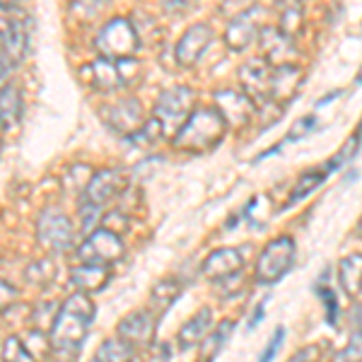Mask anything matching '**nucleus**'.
Segmentation results:
<instances>
[{
  "label": "nucleus",
  "mask_w": 362,
  "mask_h": 362,
  "mask_svg": "<svg viewBox=\"0 0 362 362\" xmlns=\"http://www.w3.org/2000/svg\"><path fill=\"white\" fill-rule=\"evenodd\" d=\"M92 319H95V302H92V297L85 293L70 295L61 305V309H56L54 321H51V353L63 355V358H75L80 346L85 343Z\"/></svg>",
  "instance_id": "nucleus-1"
},
{
  "label": "nucleus",
  "mask_w": 362,
  "mask_h": 362,
  "mask_svg": "<svg viewBox=\"0 0 362 362\" xmlns=\"http://www.w3.org/2000/svg\"><path fill=\"white\" fill-rule=\"evenodd\" d=\"M223 133L225 119L218 109H194L174 136V148L201 153V150H208L210 145L218 143Z\"/></svg>",
  "instance_id": "nucleus-2"
},
{
  "label": "nucleus",
  "mask_w": 362,
  "mask_h": 362,
  "mask_svg": "<svg viewBox=\"0 0 362 362\" xmlns=\"http://www.w3.org/2000/svg\"><path fill=\"white\" fill-rule=\"evenodd\" d=\"M95 49L99 56L109 58V61L136 56V51L140 49V39L131 17H112L109 22H104L95 37Z\"/></svg>",
  "instance_id": "nucleus-3"
},
{
  "label": "nucleus",
  "mask_w": 362,
  "mask_h": 362,
  "mask_svg": "<svg viewBox=\"0 0 362 362\" xmlns=\"http://www.w3.org/2000/svg\"><path fill=\"white\" fill-rule=\"evenodd\" d=\"M126 244L121 235L107 230V227H97L90 235H85L83 244L78 247V261L80 264H95V266H112L114 261L124 259Z\"/></svg>",
  "instance_id": "nucleus-4"
},
{
  "label": "nucleus",
  "mask_w": 362,
  "mask_h": 362,
  "mask_svg": "<svg viewBox=\"0 0 362 362\" xmlns=\"http://www.w3.org/2000/svg\"><path fill=\"white\" fill-rule=\"evenodd\" d=\"M37 239L51 254H66L75 244L73 223H70V218L63 210L44 208L37 220Z\"/></svg>",
  "instance_id": "nucleus-5"
},
{
  "label": "nucleus",
  "mask_w": 362,
  "mask_h": 362,
  "mask_svg": "<svg viewBox=\"0 0 362 362\" xmlns=\"http://www.w3.org/2000/svg\"><path fill=\"white\" fill-rule=\"evenodd\" d=\"M128 189V177L124 169L119 167H102L95 169V174L87 181V189L80 201H87L97 208H107L109 203H114L116 198L124 196V191Z\"/></svg>",
  "instance_id": "nucleus-6"
},
{
  "label": "nucleus",
  "mask_w": 362,
  "mask_h": 362,
  "mask_svg": "<svg viewBox=\"0 0 362 362\" xmlns=\"http://www.w3.org/2000/svg\"><path fill=\"white\" fill-rule=\"evenodd\" d=\"M191 112H194V90L184 85H177V87H169V90H165L157 97L153 116L160 121L167 133L169 126L181 128V124L189 119Z\"/></svg>",
  "instance_id": "nucleus-7"
},
{
  "label": "nucleus",
  "mask_w": 362,
  "mask_h": 362,
  "mask_svg": "<svg viewBox=\"0 0 362 362\" xmlns=\"http://www.w3.org/2000/svg\"><path fill=\"white\" fill-rule=\"evenodd\" d=\"M99 114H102V121L107 124V128H112L116 136H121V138L133 136V133L140 131L145 121H148L145 119L143 107H140V102L131 95L116 99V102L104 104Z\"/></svg>",
  "instance_id": "nucleus-8"
},
{
  "label": "nucleus",
  "mask_w": 362,
  "mask_h": 362,
  "mask_svg": "<svg viewBox=\"0 0 362 362\" xmlns=\"http://www.w3.org/2000/svg\"><path fill=\"white\" fill-rule=\"evenodd\" d=\"M295 256V242L290 237H278L261 251L256 264V278L259 283H276L290 271Z\"/></svg>",
  "instance_id": "nucleus-9"
},
{
  "label": "nucleus",
  "mask_w": 362,
  "mask_h": 362,
  "mask_svg": "<svg viewBox=\"0 0 362 362\" xmlns=\"http://www.w3.org/2000/svg\"><path fill=\"white\" fill-rule=\"evenodd\" d=\"M80 78H83L92 90L102 92V95H109V92H116L124 87L119 70H116V63L109 61V58H102V56L90 63H85V68L80 70Z\"/></svg>",
  "instance_id": "nucleus-10"
},
{
  "label": "nucleus",
  "mask_w": 362,
  "mask_h": 362,
  "mask_svg": "<svg viewBox=\"0 0 362 362\" xmlns=\"http://www.w3.org/2000/svg\"><path fill=\"white\" fill-rule=\"evenodd\" d=\"M155 329H157V317L153 312H133L121 319L116 331H119L121 341H126L131 348H140L153 341Z\"/></svg>",
  "instance_id": "nucleus-11"
},
{
  "label": "nucleus",
  "mask_w": 362,
  "mask_h": 362,
  "mask_svg": "<svg viewBox=\"0 0 362 362\" xmlns=\"http://www.w3.org/2000/svg\"><path fill=\"white\" fill-rule=\"evenodd\" d=\"M213 42V29L208 25H194L184 32V37L179 39L177 49H174V56H177V63L184 68H191L198 58L203 56V51L208 49V44Z\"/></svg>",
  "instance_id": "nucleus-12"
},
{
  "label": "nucleus",
  "mask_w": 362,
  "mask_h": 362,
  "mask_svg": "<svg viewBox=\"0 0 362 362\" xmlns=\"http://www.w3.org/2000/svg\"><path fill=\"white\" fill-rule=\"evenodd\" d=\"M25 114V95L15 83L0 87V131H15Z\"/></svg>",
  "instance_id": "nucleus-13"
},
{
  "label": "nucleus",
  "mask_w": 362,
  "mask_h": 362,
  "mask_svg": "<svg viewBox=\"0 0 362 362\" xmlns=\"http://www.w3.org/2000/svg\"><path fill=\"white\" fill-rule=\"evenodd\" d=\"M0 54L8 58L15 68L27 58V54H29V22L22 20V15L15 17L10 32L5 34V39L0 42Z\"/></svg>",
  "instance_id": "nucleus-14"
},
{
  "label": "nucleus",
  "mask_w": 362,
  "mask_h": 362,
  "mask_svg": "<svg viewBox=\"0 0 362 362\" xmlns=\"http://www.w3.org/2000/svg\"><path fill=\"white\" fill-rule=\"evenodd\" d=\"M242 254L237 249H215L213 254L206 259L203 264V276L210 278V280H227L232 276H237L239 268H242Z\"/></svg>",
  "instance_id": "nucleus-15"
},
{
  "label": "nucleus",
  "mask_w": 362,
  "mask_h": 362,
  "mask_svg": "<svg viewBox=\"0 0 362 362\" xmlns=\"http://www.w3.org/2000/svg\"><path fill=\"white\" fill-rule=\"evenodd\" d=\"M70 283L78 293L92 295L99 293L104 285L109 283V268L107 266H95V264H80L78 268L70 271Z\"/></svg>",
  "instance_id": "nucleus-16"
},
{
  "label": "nucleus",
  "mask_w": 362,
  "mask_h": 362,
  "mask_svg": "<svg viewBox=\"0 0 362 362\" xmlns=\"http://www.w3.org/2000/svg\"><path fill=\"white\" fill-rule=\"evenodd\" d=\"M213 329V312L208 307H203L191 321H186L179 331V346L181 348H194L198 343L206 341V336Z\"/></svg>",
  "instance_id": "nucleus-17"
},
{
  "label": "nucleus",
  "mask_w": 362,
  "mask_h": 362,
  "mask_svg": "<svg viewBox=\"0 0 362 362\" xmlns=\"http://www.w3.org/2000/svg\"><path fill=\"white\" fill-rule=\"evenodd\" d=\"M181 295V285L174 278H162L160 283H155V288L150 290V307L153 314H165Z\"/></svg>",
  "instance_id": "nucleus-18"
},
{
  "label": "nucleus",
  "mask_w": 362,
  "mask_h": 362,
  "mask_svg": "<svg viewBox=\"0 0 362 362\" xmlns=\"http://www.w3.org/2000/svg\"><path fill=\"white\" fill-rule=\"evenodd\" d=\"M242 83L249 87L251 92H271L273 90V80H271V70H268L261 61L247 63L242 68Z\"/></svg>",
  "instance_id": "nucleus-19"
},
{
  "label": "nucleus",
  "mask_w": 362,
  "mask_h": 362,
  "mask_svg": "<svg viewBox=\"0 0 362 362\" xmlns=\"http://www.w3.org/2000/svg\"><path fill=\"white\" fill-rule=\"evenodd\" d=\"M341 283L350 297L362 293V256H348L341 261Z\"/></svg>",
  "instance_id": "nucleus-20"
},
{
  "label": "nucleus",
  "mask_w": 362,
  "mask_h": 362,
  "mask_svg": "<svg viewBox=\"0 0 362 362\" xmlns=\"http://www.w3.org/2000/svg\"><path fill=\"white\" fill-rule=\"evenodd\" d=\"M92 174H95V167H90V165H83V162H80V165H70L66 169V174H63V189H66L68 194L83 198L87 181H90Z\"/></svg>",
  "instance_id": "nucleus-21"
},
{
  "label": "nucleus",
  "mask_w": 362,
  "mask_h": 362,
  "mask_svg": "<svg viewBox=\"0 0 362 362\" xmlns=\"http://www.w3.org/2000/svg\"><path fill=\"white\" fill-rule=\"evenodd\" d=\"M131 355H133V348L116 336L99 346V350L95 353V362H131L133 360Z\"/></svg>",
  "instance_id": "nucleus-22"
},
{
  "label": "nucleus",
  "mask_w": 362,
  "mask_h": 362,
  "mask_svg": "<svg viewBox=\"0 0 362 362\" xmlns=\"http://www.w3.org/2000/svg\"><path fill=\"white\" fill-rule=\"evenodd\" d=\"M162 138H165V128H162L160 121L153 116V119L145 121L140 131H136L133 136H128L126 140L131 145H138V148H153V145L160 143Z\"/></svg>",
  "instance_id": "nucleus-23"
},
{
  "label": "nucleus",
  "mask_w": 362,
  "mask_h": 362,
  "mask_svg": "<svg viewBox=\"0 0 362 362\" xmlns=\"http://www.w3.org/2000/svg\"><path fill=\"white\" fill-rule=\"evenodd\" d=\"M251 39H254V22L249 25L247 17H239V20L232 22L230 29H227V44H230V49H235V51L247 49Z\"/></svg>",
  "instance_id": "nucleus-24"
},
{
  "label": "nucleus",
  "mask_w": 362,
  "mask_h": 362,
  "mask_svg": "<svg viewBox=\"0 0 362 362\" xmlns=\"http://www.w3.org/2000/svg\"><path fill=\"white\" fill-rule=\"evenodd\" d=\"M56 278V264L51 259H39L27 268V280L37 288H46Z\"/></svg>",
  "instance_id": "nucleus-25"
},
{
  "label": "nucleus",
  "mask_w": 362,
  "mask_h": 362,
  "mask_svg": "<svg viewBox=\"0 0 362 362\" xmlns=\"http://www.w3.org/2000/svg\"><path fill=\"white\" fill-rule=\"evenodd\" d=\"M22 343H25V348L32 353V358L37 362L51 353V341H49V336H46L42 329L27 331V334L22 336Z\"/></svg>",
  "instance_id": "nucleus-26"
},
{
  "label": "nucleus",
  "mask_w": 362,
  "mask_h": 362,
  "mask_svg": "<svg viewBox=\"0 0 362 362\" xmlns=\"http://www.w3.org/2000/svg\"><path fill=\"white\" fill-rule=\"evenodd\" d=\"M3 362H37L25 348L20 336H8L3 341Z\"/></svg>",
  "instance_id": "nucleus-27"
},
{
  "label": "nucleus",
  "mask_w": 362,
  "mask_h": 362,
  "mask_svg": "<svg viewBox=\"0 0 362 362\" xmlns=\"http://www.w3.org/2000/svg\"><path fill=\"white\" fill-rule=\"evenodd\" d=\"M116 63V70L121 75V83L124 87H136V83L143 78V66L136 56H128V58H121V61H114Z\"/></svg>",
  "instance_id": "nucleus-28"
},
{
  "label": "nucleus",
  "mask_w": 362,
  "mask_h": 362,
  "mask_svg": "<svg viewBox=\"0 0 362 362\" xmlns=\"http://www.w3.org/2000/svg\"><path fill=\"white\" fill-rule=\"evenodd\" d=\"M232 329H235V324H232V321H223V324H220L213 334L206 336V341H203V353H206V358H215V353H218L220 346L227 341V336H230Z\"/></svg>",
  "instance_id": "nucleus-29"
},
{
  "label": "nucleus",
  "mask_w": 362,
  "mask_h": 362,
  "mask_svg": "<svg viewBox=\"0 0 362 362\" xmlns=\"http://www.w3.org/2000/svg\"><path fill=\"white\" fill-rule=\"evenodd\" d=\"M99 227H107V230L116 232V235H124L128 227H131V218L121 213V210H112V213L102 215V225Z\"/></svg>",
  "instance_id": "nucleus-30"
},
{
  "label": "nucleus",
  "mask_w": 362,
  "mask_h": 362,
  "mask_svg": "<svg viewBox=\"0 0 362 362\" xmlns=\"http://www.w3.org/2000/svg\"><path fill=\"white\" fill-rule=\"evenodd\" d=\"M326 174H329V172H326V169H324V172H314V174H307V177H302V181H300V184H297V189L293 191V201H290V203L300 201L302 196H307L309 191L317 189V186L321 184V181H324Z\"/></svg>",
  "instance_id": "nucleus-31"
},
{
  "label": "nucleus",
  "mask_w": 362,
  "mask_h": 362,
  "mask_svg": "<svg viewBox=\"0 0 362 362\" xmlns=\"http://www.w3.org/2000/svg\"><path fill=\"white\" fill-rule=\"evenodd\" d=\"M17 297H20V290H17L10 280L0 278V314H5L10 307H15Z\"/></svg>",
  "instance_id": "nucleus-32"
},
{
  "label": "nucleus",
  "mask_w": 362,
  "mask_h": 362,
  "mask_svg": "<svg viewBox=\"0 0 362 362\" xmlns=\"http://www.w3.org/2000/svg\"><path fill=\"white\" fill-rule=\"evenodd\" d=\"M317 295H321V300H324V305H326V321H329L331 326H336V317H338L336 295L331 293V288H321V285H317Z\"/></svg>",
  "instance_id": "nucleus-33"
},
{
  "label": "nucleus",
  "mask_w": 362,
  "mask_h": 362,
  "mask_svg": "<svg viewBox=\"0 0 362 362\" xmlns=\"http://www.w3.org/2000/svg\"><path fill=\"white\" fill-rule=\"evenodd\" d=\"M283 341H285V329L280 326V329H276V334H273L271 343L266 346L264 355H261V360H259V362H271L273 358H276V353L280 350V346H283Z\"/></svg>",
  "instance_id": "nucleus-34"
},
{
  "label": "nucleus",
  "mask_w": 362,
  "mask_h": 362,
  "mask_svg": "<svg viewBox=\"0 0 362 362\" xmlns=\"http://www.w3.org/2000/svg\"><path fill=\"white\" fill-rule=\"evenodd\" d=\"M341 362H362V334H355L350 346L343 350Z\"/></svg>",
  "instance_id": "nucleus-35"
},
{
  "label": "nucleus",
  "mask_w": 362,
  "mask_h": 362,
  "mask_svg": "<svg viewBox=\"0 0 362 362\" xmlns=\"http://www.w3.org/2000/svg\"><path fill=\"white\" fill-rule=\"evenodd\" d=\"M314 124H317V119L314 116H307V119H302V121H297L293 131L288 133V138H285V143H293V140H300V138H305L309 131L314 128Z\"/></svg>",
  "instance_id": "nucleus-36"
},
{
  "label": "nucleus",
  "mask_w": 362,
  "mask_h": 362,
  "mask_svg": "<svg viewBox=\"0 0 362 362\" xmlns=\"http://www.w3.org/2000/svg\"><path fill=\"white\" fill-rule=\"evenodd\" d=\"M20 15V13H13V10H5V8H0V42L5 39V34L10 32V27H13V22H15V17Z\"/></svg>",
  "instance_id": "nucleus-37"
},
{
  "label": "nucleus",
  "mask_w": 362,
  "mask_h": 362,
  "mask_svg": "<svg viewBox=\"0 0 362 362\" xmlns=\"http://www.w3.org/2000/svg\"><path fill=\"white\" fill-rule=\"evenodd\" d=\"M317 353H319V348H317V346L305 348V350H300V353H297L290 362H314V360H317Z\"/></svg>",
  "instance_id": "nucleus-38"
},
{
  "label": "nucleus",
  "mask_w": 362,
  "mask_h": 362,
  "mask_svg": "<svg viewBox=\"0 0 362 362\" xmlns=\"http://www.w3.org/2000/svg\"><path fill=\"white\" fill-rule=\"evenodd\" d=\"M27 0H0V8L5 10H13V13H20L22 8H25Z\"/></svg>",
  "instance_id": "nucleus-39"
},
{
  "label": "nucleus",
  "mask_w": 362,
  "mask_h": 362,
  "mask_svg": "<svg viewBox=\"0 0 362 362\" xmlns=\"http://www.w3.org/2000/svg\"><path fill=\"white\" fill-rule=\"evenodd\" d=\"M169 10H186L189 5H194V0H165Z\"/></svg>",
  "instance_id": "nucleus-40"
},
{
  "label": "nucleus",
  "mask_w": 362,
  "mask_h": 362,
  "mask_svg": "<svg viewBox=\"0 0 362 362\" xmlns=\"http://www.w3.org/2000/svg\"><path fill=\"white\" fill-rule=\"evenodd\" d=\"M261 321H264V305H259V307H256V312H254V319L249 321V329H256V326H259Z\"/></svg>",
  "instance_id": "nucleus-41"
},
{
  "label": "nucleus",
  "mask_w": 362,
  "mask_h": 362,
  "mask_svg": "<svg viewBox=\"0 0 362 362\" xmlns=\"http://www.w3.org/2000/svg\"><path fill=\"white\" fill-rule=\"evenodd\" d=\"M355 314H358V317H355V324H358V329H360V334H362V307Z\"/></svg>",
  "instance_id": "nucleus-42"
},
{
  "label": "nucleus",
  "mask_w": 362,
  "mask_h": 362,
  "mask_svg": "<svg viewBox=\"0 0 362 362\" xmlns=\"http://www.w3.org/2000/svg\"><path fill=\"white\" fill-rule=\"evenodd\" d=\"M0 155H3V138H0Z\"/></svg>",
  "instance_id": "nucleus-43"
},
{
  "label": "nucleus",
  "mask_w": 362,
  "mask_h": 362,
  "mask_svg": "<svg viewBox=\"0 0 362 362\" xmlns=\"http://www.w3.org/2000/svg\"><path fill=\"white\" fill-rule=\"evenodd\" d=\"M358 83H360V85H362V73H360V75H358Z\"/></svg>",
  "instance_id": "nucleus-44"
},
{
  "label": "nucleus",
  "mask_w": 362,
  "mask_h": 362,
  "mask_svg": "<svg viewBox=\"0 0 362 362\" xmlns=\"http://www.w3.org/2000/svg\"><path fill=\"white\" fill-rule=\"evenodd\" d=\"M358 230H360V237H362V220H360V227H358Z\"/></svg>",
  "instance_id": "nucleus-45"
}]
</instances>
